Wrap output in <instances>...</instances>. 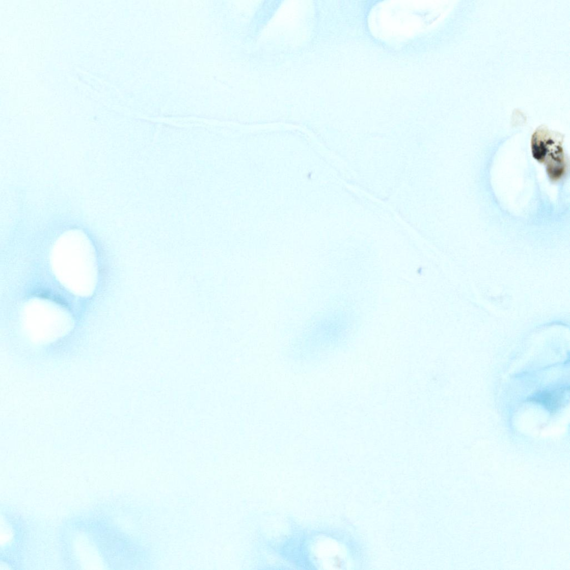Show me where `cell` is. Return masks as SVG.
Instances as JSON below:
<instances>
[{
	"label": "cell",
	"instance_id": "6da1fadb",
	"mask_svg": "<svg viewBox=\"0 0 570 570\" xmlns=\"http://www.w3.org/2000/svg\"><path fill=\"white\" fill-rule=\"evenodd\" d=\"M560 394L558 393H545L540 394L535 400H538L539 403L544 405L549 410L554 411L556 410L561 404L562 399Z\"/></svg>",
	"mask_w": 570,
	"mask_h": 570
}]
</instances>
